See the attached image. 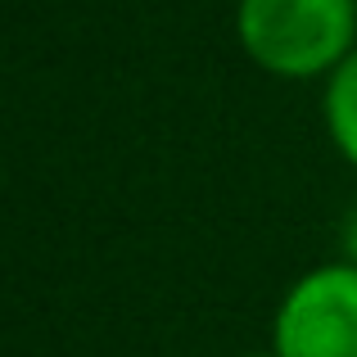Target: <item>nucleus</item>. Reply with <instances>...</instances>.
I'll use <instances>...</instances> for the list:
<instances>
[{
    "label": "nucleus",
    "instance_id": "f257e3e1",
    "mask_svg": "<svg viewBox=\"0 0 357 357\" xmlns=\"http://www.w3.org/2000/svg\"><path fill=\"white\" fill-rule=\"evenodd\" d=\"M236 36L271 77H326L357 50V0H240Z\"/></svg>",
    "mask_w": 357,
    "mask_h": 357
},
{
    "label": "nucleus",
    "instance_id": "f03ea898",
    "mask_svg": "<svg viewBox=\"0 0 357 357\" xmlns=\"http://www.w3.org/2000/svg\"><path fill=\"white\" fill-rule=\"evenodd\" d=\"M276 357H357V267L326 262L285 289L271 321Z\"/></svg>",
    "mask_w": 357,
    "mask_h": 357
},
{
    "label": "nucleus",
    "instance_id": "7ed1b4c3",
    "mask_svg": "<svg viewBox=\"0 0 357 357\" xmlns=\"http://www.w3.org/2000/svg\"><path fill=\"white\" fill-rule=\"evenodd\" d=\"M321 109H326V131H331L335 149L357 167V50L326 77Z\"/></svg>",
    "mask_w": 357,
    "mask_h": 357
},
{
    "label": "nucleus",
    "instance_id": "20e7f679",
    "mask_svg": "<svg viewBox=\"0 0 357 357\" xmlns=\"http://www.w3.org/2000/svg\"><path fill=\"white\" fill-rule=\"evenodd\" d=\"M344 262L357 267V208L349 213V222H344Z\"/></svg>",
    "mask_w": 357,
    "mask_h": 357
},
{
    "label": "nucleus",
    "instance_id": "39448f33",
    "mask_svg": "<svg viewBox=\"0 0 357 357\" xmlns=\"http://www.w3.org/2000/svg\"><path fill=\"white\" fill-rule=\"evenodd\" d=\"M244 357H276V353H244Z\"/></svg>",
    "mask_w": 357,
    "mask_h": 357
}]
</instances>
